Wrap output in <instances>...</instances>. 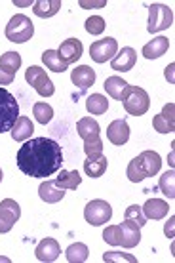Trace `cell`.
Returning a JSON list of instances; mask_svg holds the SVG:
<instances>
[{
	"label": "cell",
	"instance_id": "cell-36",
	"mask_svg": "<svg viewBox=\"0 0 175 263\" xmlns=\"http://www.w3.org/2000/svg\"><path fill=\"white\" fill-rule=\"evenodd\" d=\"M152 126H154V130L160 132V134H171V132L175 130V124L168 122L162 115H156L154 119H152Z\"/></svg>",
	"mask_w": 175,
	"mask_h": 263
},
{
	"label": "cell",
	"instance_id": "cell-19",
	"mask_svg": "<svg viewBox=\"0 0 175 263\" xmlns=\"http://www.w3.org/2000/svg\"><path fill=\"white\" fill-rule=\"evenodd\" d=\"M168 48H169V40L166 36H156V39H152L150 42H147L143 46V55L147 60H158V58H162L164 53L168 52Z\"/></svg>",
	"mask_w": 175,
	"mask_h": 263
},
{
	"label": "cell",
	"instance_id": "cell-24",
	"mask_svg": "<svg viewBox=\"0 0 175 263\" xmlns=\"http://www.w3.org/2000/svg\"><path fill=\"white\" fill-rule=\"evenodd\" d=\"M21 67V55L17 52H6L0 55V72L8 77H15L17 69Z\"/></svg>",
	"mask_w": 175,
	"mask_h": 263
},
{
	"label": "cell",
	"instance_id": "cell-25",
	"mask_svg": "<svg viewBox=\"0 0 175 263\" xmlns=\"http://www.w3.org/2000/svg\"><path fill=\"white\" fill-rule=\"evenodd\" d=\"M80 181H82V178H80V174L76 170H61V174L55 178L57 187L69 189V191H74L78 185H80Z\"/></svg>",
	"mask_w": 175,
	"mask_h": 263
},
{
	"label": "cell",
	"instance_id": "cell-15",
	"mask_svg": "<svg viewBox=\"0 0 175 263\" xmlns=\"http://www.w3.org/2000/svg\"><path fill=\"white\" fill-rule=\"evenodd\" d=\"M120 231H122V242L120 246L124 248H133L137 244L141 242V227L130 219H124L120 223Z\"/></svg>",
	"mask_w": 175,
	"mask_h": 263
},
{
	"label": "cell",
	"instance_id": "cell-2",
	"mask_svg": "<svg viewBox=\"0 0 175 263\" xmlns=\"http://www.w3.org/2000/svg\"><path fill=\"white\" fill-rule=\"evenodd\" d=\"M120 101H122L126 112L131 115V117H141V115H145V112L149 111L150 107L149 93L145 92L143 88H139V86H130V84L126 86Z\"/></svg>",
	"mask_w": 175,
	"mask_h": 263
},
{
	"label": "cell",
	"instance_id": "cell-28",
	"mask_svg": "<svg viewBox=\"0 0 175 263\" xmlns=\"http://www.w3.org/2000/svg\"><path fill=\"white\" fill-rule=\"evenodd\" d=\"M86 109L91 115H105L109 109V101L101 93H91L90 98L86 99Z\"/></svg>",
	"mask_w": 175,
	"mask_h": 263
},
{
	"label": "cell",
	"instance_id": "cell-14",
	"mask_svg": "<svg viewBox=\"0 0 175 263\" xmlns=\"http://www.w3.org/2000/svg\"><path fill=\"white\" fill-rule=\"evenodd\" d=\"M107 138L112 145H124L130 139V126L124 119L112 120L107 128Z\"/></svg>",
	"mask_w": 175,
	"mask_h": 263
},
{
	"label": "cell",
	"instance_id": "cell-12",
	"mask_svg": "<svg viewBox=\"0 0 175 263\" xmlns=\"http://www.w3.org/2000/svg\"><path fill=\"white\" fill-rule=\"evenodd\" d=\"M137 61V53L133 48L126 46L122 48L120 52H116V55L110 60V67H112V71H120V72H128L133 69Z\"/></svg>",
	"mask_w": 175,
	"mask_h": 263
},
{
	"label": "cell",
	"instance_id": "cell-35",
	"mask_svg": "<svg viewBox=\"0 0 175 263\" xmlns=\"http://www.w3.org/2000/svg\"><path fill=\"white\" fill-rule=\"evenodd\" d=\"M86 31L90 34H101L105 31V20L99 15H91L86 20Z\"/></svg>",
	"mask_w": 175,
	"mask_h": 263
},
{
	"label": "cell",
	"instance_id": "cell-27",
	"mask_svg": "<svg viewBox=\"0 0 175 263\" xmlns=\"http://www.w3.org/2000/svg\"><path fill=\"white\" fill-rule=\"evenodd\" d=\"M126 86H128V82L122 79V77H109V79L105 80L103 88L107 90V93H109L112 99H120L122 98V92L126 90Z\"/></svg>",
	"mask_w": 175,
	"mask_h": 263
},
{
	"label": "cell",
	"instance_id": "cell-13",
	"mask_svg": "<svg viewBox=\"0 0 175 263\" xmlns=\"http://www.w3.org/2000/svg\"><path fill=\"white\" fill-rule=\"evenodd\" d=\"M36 259L38 261H44V263H52L55 261L61 254V246L57 244L55 238H44V240H40L38 246H36Z\"/></svg>",
	"mask_w": 175,
	"mask_h": 263
},
{
	"label": "cell",
	"instance_id": "cell-26",
	"mask_svg": "<svg viewBox=\"0 0 175 263\" xmlns=\"http://www.w3.org/2000/svg\"><path fill=\"white\" fill-rule=\"evenodd\" d=\"M65 256H67V261L84 263L88 259V256H90V248L84 242H74L65 250Z\"/></svg>",
	"mask_w": 175,
	"mask_h": 263
},
{
	"label": "cell",
	"instance_id": "cell-11",
	"mask_svg": "<svg viewBox=\"0 0 175 263\" xmlns=\"http://www.w3.org/2000/svg\"><path fill=\"white\" fill-rule=\"evenodd\" d=\"M137 162H139V168H141L145 178H152L162 168V158L156 151H143L137 157Z\"/></svg>",
	"mask_w": 175,
	"mask_h": 263
},
{
	"label": "cell",
	"instance_id": "cell-23",
	"mask_svg": "<svg viewBox=\"0 0 175 263\" xmlns=\"http://www.w3.org/2000/svg\"><path fill=\"white\" fill-rule=\"evenodd\" d=\"M76 132H78V136L86 141V139L98 138L101 128H99L98 120H93L91 117H84V119H80L76 122Z\"/></svg>",
	"mask_w": 175,
	"mask_h": 263
},
{
	"label": "cell",
	"instance_id": "cell-30",
	"mask_svg": "<svg viewBox=\"0 0 175 263\" xmlns=\"http://www.w3.org/2000/svg\"><path fill=\"white\" fill-rule=\"evenodd\" d=\"M33 115L40 124H48V122L53 119V109H52V105H48V103H42V101H40V103H34Z\"/></svg>",
	"mask_w": 175,
	"mask_h": 263
},
{
	"label": "cell",
	"instance_id": "cell-18",
	"mask_svg": "<svg viewBox=\"0 0 175 263\" xmlns=\"http://www.w3.org/2000/svg\"><path fill=\"white\" fill-rule=\"evenodd\" d=\"M141 208L147 219H164L169 212L168 202L162 200V198H149L145 202V206H141Z\"/></svg>",
	"mask_w": 175,
	"mask_h": 263
},
{
	"label": "cell",
	"instance_id": "cell-6",
	"mask_svg": "<svg viewBox=\"0 0 175 263\" xmlns=\"http://www.w3.org/2000/svg\"><path fill=\"white\" fill-rule=\"evenodd\" d=\"M25 80L33 86L34 90H36V93L42 96V98H50V96L55 93V86H53V82L50 80V77L46 74V71L42 67H36V65L29 67L25 71Z\"/></svg>",
	"mask_w": 175,
	"mask_h": 263
},
{
	"label": "cell",
	"instance_id": "cell-40",
	"mask_svg": "<svg viewBox=\"0 0 175 263\" xmlns=\"http://www.w3.org/2000/svg\"><path fill=\"white\" fill-rule=\"evenodd\" d=\"M173 63H171V65L169 67H166V79L169 80V82H173Z\"/></svg>",
	"mask_w": 175,
	"mask_h": 263
},
{
	"label": "cell",
	"instance_id": "cell-20",
	"mask_svg": "<svg viewBox=\"0 0 175 263\" xmlns=\"http://www.w3.org/2000/svg\"><path fill=\"white\" fill-rule=\"evenodd\" d=\"M109 160L105 155H98V157H88L84 160V172L90 178H101L105 172H107Z\"/></svg>",
	"mask_w": 175,
	"mask_h": 263
},
{
	"label": "cell",
	"instance_id": "cell-3",
	"mask_svg": "<svg viewBox=\"0 0 175 263\" xmlns=\"http://www.w3.org/2000/svg\"><path fill=\"white\" fill-rule=\"evenodd\" d=\"M20 117V103L13 93L0 86V134L10 132Z\"/></svg>",
	"mask_w": 175,
	"mask_h": 263
},
{
	"label": "cell",
	"instance_id": "cell-22",
	"mask_svg": "<svg viewBox=\"0 0 175 263\" xmlns=\"http://www.w3.org/2000/svg\"><path fill=\"white\" fill-rule=\"evenodd\" d=\"M59 10H61V0H36L33 4L34 15H38L42 20L53 17Z\"/></svg>",
	"mask_w": 175,
	"mask_h": 263
},
{
	"label": "cell",
	"instance_id": "cell-29",
	"mask_svg": "<svg viewBox=\"0 0 175 263\" xmlns=\"http://www.w3.org/2000/svg\"><path fill=\"white\" fill-rule=\"evenodd\" d=\"M42 61H44V65L53 72H65L67 69H69L67 63H63V61L59 60L57 50H46V52L42 53Z\"/></svg>",
	"mask_w": 175,
	"mask_h": 263
},
{
	"label": "cell",
	"instance_id": "cell-1",
	"mask_svg": "<svg viewBox=\"0 0 175 263\" xmlns=\"http://www.w3.org/2000/svg\"><path fill=\"white\" fill-rule=\"evenodd\" d=\"M63 166V151L50 138H34L20 147L17 168L29 178H50Z\"/></svg>",
	"mask_w": 175,
	"mask_h": 263
},
{
	"label": "cell",
	"instance_id": "cell-7",
	"mask_svg": "<svg viewBox=\"0 0 175 263\" xmlns=\"http://www.w3.org/2000/svg\"><path fill=\"white\" fill-rule=\"evenodd\" d=\"M84 217L90 225L99 227V225L107 223L110 217H112V208H110V204L107 202V200L95 198V200H91V202L86 204Z\"/></svg>",
	"mask_w": 175,
	"mask_h": 263
},
{
	"label": "cell",
	"instance_id": "cell-42",
	"mask_svg": "<svg viewBox=\"0 0 175 263\" xmlns=\"http://www.w3.org/2000/svg\"><path fill=\"white\" fill-rule=\"evenodd\" d=\"M0 181H2V170H0Z\"/></svg>",
	"mask_w": 175,
	"mask_h": 263
},
{
	"label": "cell",
	"instance_id": "cell-17",
	"mask_svg": "<svg viewBox=\"0 0 175 263\" xmlns=\"http://www.w3.org/2000/svg\"><path fill=\"white\" fill-rule=\"evenodd\" d=\"M71 80L72 84L78 86L80 90H88L95 82V71L88 65H80L71 71Z\"/></svg>",
	"mask_w": 175,
	"mask_h": 263
},
{
	"label": "cell",
	"instance_id": "cell-39",
	"mask_svg": "<svg viewBox=\"0 0 175 263\" xmlns=\"http://www.w3.org/2000/svg\"><path fill=\"white\" fill-rule=\"evenodd\" d=\"M173 223H175V216H169L168 223L164 225V233L168 238H173Z\"/></svg>",
	"mask_w": 175,
	"mask_h": 263
},
{
	"label": "cell",
	"instance_id": "cell-21",
	"mask_svg": "<svg viewBox=\"0 0 175 263\" xmlns=\"http://www.w3.org/2000/svg\"><path fill=\"white\" fill-rule=\"evenodd\" d=\"M33 132H34V126L29 117H17L15 124L12 126V138L15 141H25V139H29L33 136Z\"/></svg>",
	"mask_w": 175,
	"mask_h": 263
},
{
	"label": "cell",
	"instance_id": "cell-31",
	"mask_svg": "<svg viewBox=\"0 0 175 263\" xmlns=\"http://www.w3.org/2000/svg\"><path fill=\"white\" fill-rule=\"evenodd\" d=\"M158 185H160V189H162V193L166 197L173 198L175 197V172L169 170V172H166V174H162Z\"/></svg>",
	"mask_w": 175,
	"mask_h": 263
},
{
	"label": "cell",
	"instance_id": "cell-16",
	"mask_svg": "<svg viewBox=\"0 0 175 263\" xmlns=\"http://www.w3.org/2000/svg\"><path fill=\"white\" fill-rule=\"evenodd\" d=\"M38 197L48 204H55V202H59V200H63L65 189L57 187L55 179H46L38 187Z\"/></svg>",
	"mask_w": 175,
	"mask_h": 263
},
{
	"label": "cell",
	"instance_id": "cell-4",
	"mask_svg": "<svg viewBox=\"0 0 175 263\" xmlns=\"http://www.w3.org/2000/svg\"><path fill=\"white\" fill-rule=\"evenodd\" d=\"M34 34V25L31 17H27L23 13H15L6 25V39L15 44H23L27 40H31Z\"/></svg>",
	"mask_w": 175,
	"mask_h": 263
},
{
	"label": "cell",
	"instance_id": "cell-32",
	"mask_svg": "<svg viewBox=\"0 0 175 263\" xmlns=\"http://www.w3.org/2000/svg\"><path fill=\"white\" fill-rule=\"evenodd\" d=\"M124 219H130V221L137 223L139 227L147 225V217H145V214H143V208H141V206H137V204H131V206H128V208H126Z\"/></svg>",
	"mask_w": 175,
	"mask_h": 263
},
{
	"label": "cell",
	"instance_id": "cell-5",
	"mask_svg": "<svg viewBox=\"0 0 175 263\" xmlns=\"http://www.w3.org/2000/svg\"><path fill=\"white\" fill-rule=\"evenodd\" d=\"M173 23V10L166 4H150L149 6V25H147V31L150 34L152 33H160V31H166L169 29Z\"/></svg>",
	"mask_w": 175,
	"mask_h": 263
},
{
	"label": "cell",
	"instance_id": "cell-34",
	"mask_svg": "<svg viewBox=\"0 0 175 263\" xmlns=\"http://www.w3.org/2000/svg\"><path fill=\"white\" fill-rule=\"evenodd\" d=\"M84 153L88 157H98V155H103V141H101V136L93 139H86L84 141Z\"/></svg>",
	"mask_w": 175,
	"mask_h": 263
},
{
	"label": "cell",
	"instance_id": "cell-33",
	"mask_svg": "<svg viewBox=\"0 0 175 263\" xmlns=\"http://www.w3.org/2000/svg\"><path fill=\"white\" fill-rule=\"evenodd\" d=\"M103 240L107 244H110V246H120V242H122L120 225H109V227L103 231Z\"/></svg>",
	"mask_w": 175,
	"mask_h": 263
},
{
	"label": "cell",
	"instance_id": "cell-9",
	"mask_svg": "<svg viewBox=\"0 0 175 263\" xmlns=\"http://www.w3.org/2000/svg\"><path fill=\"white\" fill-rule=\"evenodd\" d=\"M21 217L20 204L13 198H4L0 202V233H10L13 223Z\"/></svg>",
	"mask_w": 175,
	"mask_h": 263
},
{
	"label": "cell",
	"instance_id": "cell-41",
	"mask_svg": "<svg viewBox=\"0 0 175 263\" xmlns=\"http://www.w3.org/2000/svg\"><path fill=\"white\" fill-rule=\"evenodd\" d=\"M80 6L82 8H90V6H98V8H103L105 6V2H80Z\"/></svg>",
	"mask_w": 175,
	"mask_h": 263
},
{
	"label": "cell",
	"instance_id": "cell-8",
	"mask_svg": "<svg viewBox=\"0 0 175 263\" xmlns=\"http://www.w3.org/2000/svg\"><path fill=\"white\" fill-rule=\"evenodd\" d=\"M118 52V42L114 39H101V40H95L93 44L90 46V58L95 63H107L110 61Z\"/></svg>",
	"mask_w": 175,
	"mask_h": 263
},
{
	"label": "cell",
	"instance_id": "cell-38",
	"mask_svg": "<svg viewBox=\"0 0 175 263\" xmlns=\"http://www.w3.org/2000/svg\"><path fill=\"white\" fill-rule=\"evenodd\" d=\"M173 112H175V105H173V103H168V105L162 109V112H160V115H162V117L168 120V122L175 124V115H173Z\"/></svg>",
	"mask_w": 175,
	"mask_h": 263
},
{
	"label": "cell",
	"instance_id": "cell-37",
	"mask_svg": "<svg viewBox=\"0 0 175 263\" xmlns=\"http://www.w3.org/2000/svg\"><path fill=\"white\" fill-rule=\"evenodd\" d=\"M103 261H128V263H135L137 259L133 256H130V254H120V252H107V254H103Z\"/></svg>",
	"mask_w": 175,
	"mask_h": 263
},
{
	"label": "cell",
	"instance_id": "cell-10",
	"mask_svg": "<svg viewBox=\"0 0 175 263\" xmlns=\"http://www.w3.org/2000/svg\"><path fill=\"white\" fill-rule=\"evenodd\" d=\"M82 50H84V46H82V42L78 39H67L61 42V46H59V50H57V55L63 63L71 65V63H76V61L82 58Z\"/></svg>",
	"mask_w": 175,
	"mask_h": 263
}]
</instances>
